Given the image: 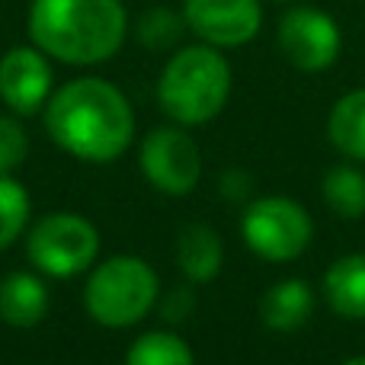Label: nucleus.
I'll return each instance as SVG.
<instances>
[{
    "mask_svg": "<svg viewBox=\"0 0 365 365\" xmlns=\"http://www.w3.org/2000/svg\"><path fill=\"white\" fill-rule=\"evenodd\" d=\"M182 26H186V19L177 16L173 10H167V6H154V10H148L145 16L138 19V42L145 45V48H170V45H177V38L182 36Z\"/></svg>",
    "mask_w": 365,
    "mask_h": 365,
    "instance_id": "19",
    "label": "nucleus"
},
{
    "mask_svg": "<svg viewBox=\"0 0 365 365\" xmlns=\"http://www.w3.org/2000/svg\"><path fill=\"white\" fill-rule=\"evenodd\" d=\"M177 263L192 282H212L225 263L221 237L208 225H189L180 231L177 240Z\"/></svg>",
    "mask_w": 365,
    "mask_h": 365,
    "instance_id": "14",
    "label": "nucleus"
},
{
    "mask_svg": "<svg viewBox=\"0 0 365 365\" xmlns=\"http://www.w3.org/2000/svg\"><path fill=\"white\" fill-rule=\"evenodd\" d=\"M327 135L336 151L353 160H365V87L340 96L330 109Z\"/></svg>",
    "mask_w": 365,
    "mask_h": 365,
    "instance_id": "15",
    "label": "nucleus"
},
{
    "mask_svg": "<svg viewBox=\"0 0 365 365\" xmlns=\"http://www.w3.org/2000/svg\"><path fill=\"white\" fill-rule=\"evenodd\" d=\"M189 308H192V292H189V289L170 292V295H167V302H164L167 321H182V317L189 314Z\"/></svg>",
    "mask_w": 365,
    "mask_h": 365,
    "instance_id": "21",
    "label": "nucleus"
},
{
    "mask_svg": "<svg viewBox=\"0 0 365 365\" xmlns=\"http://www.w3.org/2000/svg\"><path fill=\"white\" fill-rule=\"evenodd\" d=\"M240 234L257 257L269 259V263H289L308 250L314 225L298 202L285 199V195H263L247 205Z\"/></svg>",
    "mask_w": 365,
    "mask_h": 365,
    "instance_id": "6",
    "label": "nucleus"
},
{
    "mask_svg": "<svg viewBox=\"0 0 365 365\" xmlns=\"http://www.w3.org/2000/svg\"><path fill=\"white\" fill-rule=\"evenodd\" d=\"M51 64L36 45H16L0 58V100L16 115H32L51 96Z\"/></svg>",
    "mask_w": 365,
    "mask_h": 365,
    "instance_id": "10",
    "label": "nucleus"
},
{
    "mask_svg": "<svg viewBox=\"0 0 365 365\" xmlns=\"http://www.w3.org/2000/svg\"><path fill=\"white\" fill-rule=\"evenodd\" d=\"M48 311L45 282L32 272H10L0 282V321L10 327H36Z\"/></svg>",
    "mask_w": 365,
    "mask_h": 365,
    "instance_id": "12",
    "label": "nucleus"
},
{
    "mask_svg": "<svg viewBox=\"0 0 365 365\" xmlns=\"http://www.w3.org/2000/svg\"><path fill=\"white\" fill-rule=\"evenodd\" d=\"M327 304L340 317L365 321V253L340 257L324 276Z\"/></svg>",
    "mask_w": 365,
    "mask_h": 365,
    "instance_id": "13",
    "label": "nucleus"
},
{
    "mask_svg": "<svg viewBox=\"0 0 365 365\" xmlns=\"http://www.w3.org/2000/svg\"><path fill=\"white\" fill-rule=\"evenodd\" d=\"M122 0H32L29 36L36 48L64 64L109 61L125 42Z\"/></svg>",
    "mask_w": 365,
    "mask_h": 365,
    "instance_id": "2",
    "label": "nucleus"
},
{
    "mask_svg": "<svg viewBox=\"0 0 365 365\" xmlns=\"http://www.w3.org/2000/svg\"><path fill=\"white\" fill-rule=\"evenodd\" d=\"M45 128L61 151L106 164L125 154L135 135V115L125 93L103 77H77L45 103Z\"/></svg>",
    "mask_w": 365,
    "mask_h": 365,
    "instance_id": "1",
    "label": "nucleus"
},
{
    "mask_svg": "<svg viewBox=\"0 0 365 365\" xmlns=\"http://www.w3.org/2000/svg\"><path fill=\"white\" fill-rule=\"evenodd\" d=\"M182 19L205 45L237 48L259 32L263 6L259 0H182Z\"/></svg>",
    "mask_w": 365,
    "mask_h": 365,
    "instance_id": "9",
    "label": "nucleus"
},
{
    "mask_svg": "<svg viewBox=\"0 0 365 365\" xmlns=\"http://www.w3.org/2000/svg\"><path fill=\"white\" fill-rule=\"evenodd\" d=\"M158 272L138 257H113L100 263L87 279L83 304L103 327H132L145 321L158 304Z\"/></svg>",
    "mask_w": 365,
    "mask_h": 365,
    "instance_id": "4",
    "label": "nucleus"
},
{
    "mask_svg": "<svg viewBox=\"0 0 365 365\" xmlns=\"http://www.w3.org/2000/svg\"><path fill=\"white\" fill-rule=\"evenodd\" d=\"M141 173L167 195H186L202 177V151L182 128H154L141 141Z\"/></svg>",
    "mask_w": 365,
    "mask_h": 365,
    "instance_id": "8",
    "label": "nucleus"
},
{
    "mask_svg": "<svg viewBox=\"0 0 365 365\" xmlns=\"http://www.w3.org/2000/svg\"><path fill=\"white\" fill-rule=\"evenodd\" d=\"M231 96V68L215 45H186L164 64L158 100L180 125H205Z\"/></svg>",
    "mask_w": 365,
    "mask_h": 365,
    "instance_id": "3",
    "label": "nucleus"
},
{
    "mask_svg": "<svg viewBox=\"0 0 365 365\" xmlns=\"http://www.w3.org/2000/svg\"><path fill=\"white\" fill-rule=\"evenodd\" d=\"M343 365H365V356H356V359H349V362H343Z\"/></svg>",
    "mask_w": 365,
    "mask_h": 365,
    "instance_id": "22",
    "label": "nucleus"
},
{
    "mask_svg": "<svg viewBox=\"0 0 365 365\" xmlns=\"http://www.w3.org/2000/svg\"><path fill=\"white\" fill-rule=\"evenodd\" d=\"M324 202L340 218H362L365 215V173L359 167L340 164L324 177Z\"/></svg>",
    "mask_w": 365,
    "mask_h": 365,
    "instance_id": "16",
    "label": "nucleus"
},
{
    "mask_svg": "<svg viewBox=\"0 0 365 365\" xmlns=\"http://www.w3.org/2000/svg\"><path fill=\"white\" fill-rule=\"evenodd\" d=\"M311 311H314V292L302 279H282L259 302L263 324L269 330H279V334H292V330L304 327Z\"/></svg>",
    "mask_w": 365,
    "mask_h": 365,
    "instance_id": "11",
    "label": "nucleus"
},
{
    "mask_svg": "<svg viewBox=\"0 0 365 365\" xmlns=\"http://www.w3.org/2000/svg\"><path fill=\"white\" fill-rule=\"evenodd\" d=\"M26 250L38 272L51 279H71L93 266L100 253V231L83 215L55 212L36 221L26 237Z\"/></svg>",
    "mask_w": 365,
    "mask_h": 365,
    "instance_id": "5",
    "label": "nucleus"
},
{
    "mask_svg": "<svg viewBox=\"0 0 365 365\" xmlns=\"http://www.w3.org/2000/svg\"><path fill=\"white\" fill-rule=\"evenodd\" d=\"M29 221V192L10 173H0V250L16 244Z\"/></svg>",
    "mask_w": 365,
    "mask_h": 365,
    "instance_id": "18",
    "label": "nucleus"
},
{
    "mask_svg": "<svg viewBox=\"0 0 365 365\" xmlns=\"http://www.w3.org/2000/svg\"><path fill=\"white\" fill-rule=\"evenodd\" d=\"M125 365H195L186 340L167 330H151L128 346Z\"/></svg>",
    "mask_w": 365,
    "mask_h": 365,
    "instance_id": "17",
    "label": "nucleus"
},
{
    "mask_svg": "<svg viewBox=\"0 0 365 365\" xmlns=\"http://www.w3.org/2000/svg\"><path fill=\"white\" fill-rule=\"evenodd\" d=\"M279 51L285 61L298 71H327L330 64L340 58V26L330 13L317 10V6H292L282 19H279Z\"/></svg>",
    "mask_w": 365,
    "mask_h": 365,
    "instance_id": "7",
    "label": "nucleus"
},
{
    "mask_svg": "<svg viewBox=\"0 0 365 365\" xmlns=\"http://www.w3.org/2000/svg\"><path fill=\"white\" fill-rule=\"evenodd\" d=\"M29 154L26 128L13 115H0V173H13Z\"/></svg>",
    "mask_w": 365,
    "mask_h": 365,
    "instance_id": "20",
    "label": "nucleus"
}]
</instances>
